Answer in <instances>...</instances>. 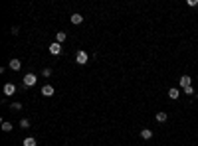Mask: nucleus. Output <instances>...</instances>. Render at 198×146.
<instances>
[{"mask_svg":"<svg viewBox=\"0 0 198 146\" xmlns=\"http://www.w3.org/2000/svg\"><path fill=\"white\" fill-rule=\"evenodd\" d=\"M76 61L79 63V65H85V63H87V53H85V52H77Z\"/></svg>","mask_w":198,"mask_h":146,"instance_id":"nucleus-1","label":"nucleus"},{"mask_svg":"<svg viewBox=\"0 0 198 146\" xmlns=\"http://www.w3.org/2000/svg\"><path fill=\"white\" fill-rule=\"evenodd\" d=\"M34 83H36V75H34V73H28V75L24 77V85H26V87H32Z\"/></svg>","mask_w":198,"mask_h":146,"instance_id":"nucleus-2","label":"nucleus"},{"mask_svg":"<svg viewBox=\"0 0 198 146\" xmlns=\"http://www.w3.org/2000/svg\"><path fill=\"white\" fill-rule=\"evenodd\" d=\"M42 95H44V97H52V95H54V87H52V85H44V87H42Z\"/></svg>","mask_w":198,"mask_h":146,"instance_id":"nucleus-3","label":"nucleus"},{"mask_svg":"<svg viewBox=\"0 0 198 146\" xmlns=\"http://www.w3.org/2000/svg\"><path fill=\"white\" fill-rule=\"evenodd\" d=\"M190 81H192V79H190L188 75H182V77H180V87H182V89L190 87Z\"/></svg>","mask_w":198,"mask_h":146,"instance_id":"nucleus-4","label":"nucleus"},{"mask_svg":"<svg viewBox=\"0 0 198 146\" xmlns=\"http://www.w3.org/2000/svg\"><path fill=\"white\" fill-rule=\"evenodd\" d=\"M16 91V85L14 83H6L4 85V95H12Z\"/></svg>","mask_w":198,"mask_h":146,"instance_id":"nucleus-5","label":"nucleus"},{"mask_svg":"<svg viewBox=\"0 0 198 146\" xmlns=\"http://www.w3.org/2000/svg\"><path fill=\"white\" fill-rule=\"evenodd\" d=\"M50 52H52L54 53V55H57V53H61V46H60V43H52V46H50Z\"/></svg>","mask_w":198,"mask_h":146,"instance_id":"nucleus-6","label":"nucleus"},{"mask_svg":"<svg viewBox=\"0 0 198 146\" xmlns=\"http://www.w3.org/2000/svg\"><path fill=\"white\" fill-rule=\"evenodd\" d=\"M81 22H83V16H81V14H73V16H71V24H81Z\"/></svg>","mask_w":198,"mask_h":146,"instance_id":"nucleus-7","label":"nucleus"},{"mask_svg":"<svg viewBox=\"0 0 198 146\" xmlns=\"http://www.w3.org/2000/svg\"><path fill=\"white\" fill-rule=\"evenodd\" d=\"M20 65H22V63H20V59H10V67H12V69H20Z\"/></svg>","mask_w":198,"mask_h":146,"instance_id":"nucleus-8","label":"nucleus"},{"mask_svg":"<svg viewBox=\"0 0 198 146\" xmlns=\"http://www.w3.org/2000/svg\"><path fill=\"white\" fill-rule=\"evenodd\" d=\"M24 146H36V138H32V136L24 138Z\"/></svg>","mask_w":198,"mask_h":146,"instance_id":"nucleus-9","label":"nucleus"},{"mask_svg":"<svg viewBox=\"0 0 198 146\" xmlns=\"http://www.w3.org/2000/svg\"><path fill=\"white\" fill-rule=\"evenodd\" d=\"M141 136H143V138H145V140H149V138H153V132H151V130H149V128H145V130H143V132H141Z\"/></svg>","mask_w":198,"mask_h":146,"instance_id":"nucleus-10","label":"nucleus"},{"mask_svg":"<svg viewBox=\"0 0 198 146\" xmlns=\"http://www.w3.org/2000/svg\"><path fill=\"white\" fill-rule=\"evenodd\" d=\"M169 97H170V99H178V89H170Z\"/></svg>","mask_w":198,"mask_h":146,"instance_id":"nucleus-11","label":"nucleus"},{"mask_svg":"<svg viewBox=\"0 0 198 146\" xmlns=\"http://www.w3.org/2000/svg\"><path fill=\"white\" fill-rule=\"evenodd\" d=\"M56 40H57V43H61L63 40H66V34H63V32H57L56 34Z\"/></svg>","mask_w":198,"mask_h":146,"instance_id":"nucleus-12","label":"nucleus"},{"mask_svg":"<svg viewBox=\"0 0 198 146\" xmlns=\"http://www.w3.org/2000/svg\"><path fill=\"white\" fill-rule=\"evenodd\" d=\"M156 121H159V123H165V121H166V113H156Z\"/></svg>","mask_w":198,"mask_h":146,"instance_id":"nucleus-13","label":"nucleus"},{"mask_svg":"<svg viewBox=\"0 0 198 146\" xmlns=\"http://www.w3.org/2000/svg\"><path fill=\"white\" fill-rule=\"evenodd\" d=\"M2 130H4V132H10V130H12V124L4 121V123H2Z\"/></svg>","mask_w":198,"mask_h":146,"instance_id":"nucleus-14","label":"nucleus"},{"mask_svg":"<svg viewBox=\"0 0 198 146\" xmlns=\"http://www.w3.org/2000/svg\"><path fill=\"white\" fill-rule=\"evenodd\" d=\"M20 127H22V128H28V127H30V123L26 121V118H22V121H20Z\"/></svg>","mask_w":198,"mask_h":146,"instance_id":"nucleus-15","label":"nucleus"},{"mask_svg":"<svg viewBox=\"0 0 198 146\" xmlns=\"http://www.w3.org/2000/svg\"><path fill=\"white\" fill-rule=\"evenodd\" d=\"M12 109H14V111H20V109H22V105H20V103H12Z\"/></svg>","mask_w":198,"mask_h":146,"instance_id":"nucleus-16","label":"nucleus"},{"mask_svg":"<svg viewBox=\"0 0 198 146\" xmlns=\"http://www.w3.org/2000/svg\"><path fill=\"white\" fill-rule=\"evenodd\" d=\"M184 93H186V95H192L194 91H192V87H186V89H184Z\"/></svg>","mask_w":198,"mask_h":146,"instance_id":"nucleus-17","label":"nucleus"}]
</instances>
